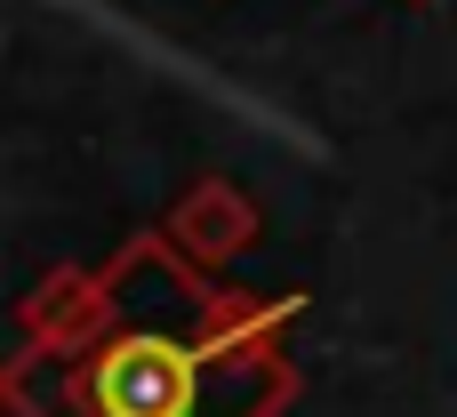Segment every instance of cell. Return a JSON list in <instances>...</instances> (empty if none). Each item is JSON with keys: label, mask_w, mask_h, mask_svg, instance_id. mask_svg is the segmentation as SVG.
<instances>
[{"label": "cell", "mask_w": 457, "mask_h": 417, "mask_svg": "<svg viewBox=\"0 0 457 417\" xmlns=\"http://www.w3.org/2000/svg\"><path fill=\"white\" fill-rule=\"evenodd\" d=\"M161 241H169L185 265H225V257H241V249L257 241V209H249V193H241L233 177H209V185H193V193L169 209Z\"/></svg>", "instance_id": "cell-2"}, {"label": "cell", "mask_w": 457, "mask_h": 417, "mask_svg": "<svg viewBox=\"0 0 457 417\" xmlns=\"http://www.w3.org/2000/svg\"><path fill=\"white\" fill-rule=\"evenodd\" d=\"M88 402H96V417H185V402H193V362L169 338H129V346H112L96 362Z\"/></svg>", "instance_id": "cell-1"}, {"label": "cell", "mask_w": 457, "mask_h": 417, "mask_svg": "<svg viewBox=\"0 0 457 417\" xmlns=\"http://www.w3.org/2000/svg\"><path fill=\"white\" fill-rule=\"evenodd\" d=\"M104 321H112V273H56V281H40L32 305H24V346L72 354V346H88Z\"/></svg>", "instance_id": "cell-3"}, {"label": "cell", "mask_w": 457, "mask_h": 417, "mask_svg": "<svg viewBox=\"0 0 457 417\" xmlns=\"http://www.w3.org/2000/svg\"><path fill=\"white\" fill-rule=\"evenodd\" d=\"M289 313H297L289 297H281V305H257V297H225V289H217V297H201V338H209L217 354H257Z\"/></svg>", "instance_id": "cell-4"}]
</instances>
